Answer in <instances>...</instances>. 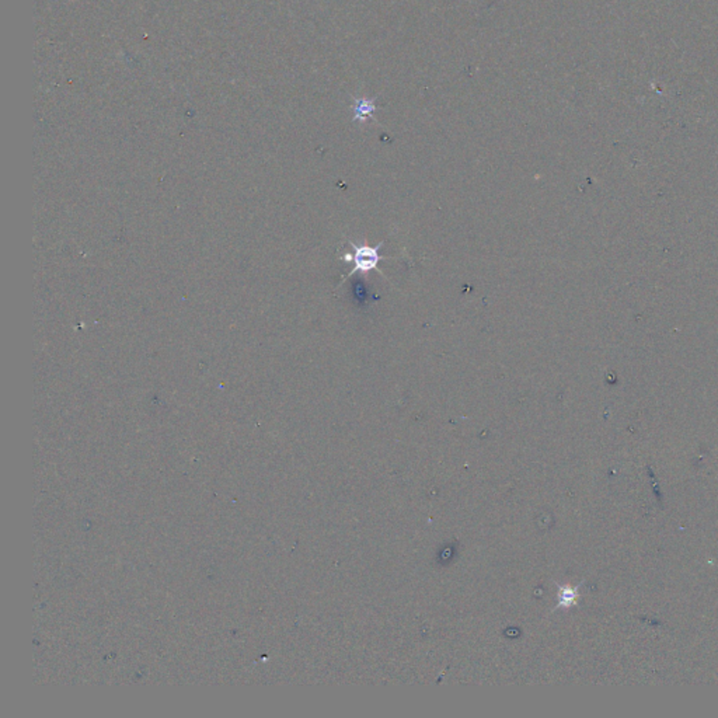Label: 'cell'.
<instances>
[{"label": "cell", "instance_id": "6da1fadb", "mask_svg": "<svg viewBox=\"0 0 718 718\" xmlns=\"http://www.w3.org/2000/svg\"><path fill=\"white\" fill-rule=\"evenodd\" d=\"M352 247V253H347L342 255V260L347 262L354 264V268L351 270L349 275H354L357 272L361 274H368L372 270L378 268V264L381 260H384V257L381 255V249L383 243L376 247H369V246H358L355 243H349Z\"/></svg>", "mask_w": 718, "mask_h": 718}, {"label": "cell", "instance_id": "7a4b0ae2", "mask_svg": "<svg viewBox=\"0 0 718 718\" xmlns=\"http://www.w3.org/2000/svg\"><path fill=\"white\" fill-rule=\"evenodd\" d=\"M374 111H375V104L368 98H362V100L357 101V104H355L354 120L355 121H366L374 116Z\"/></svg>", "mask_w": 718, "mask_h": 718}]
</instances>
